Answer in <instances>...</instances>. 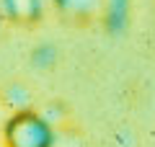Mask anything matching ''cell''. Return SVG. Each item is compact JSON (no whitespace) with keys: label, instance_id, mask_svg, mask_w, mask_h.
Here are the masks:
<instances>
[{"label":"cell","instance_id":"6da1fadb","mask_svg":"<svg viewBox=\"0 0 155 147\" xmlns=\"http://www.w3.org/2000/svg\"><path fill=\"white\" fill-rule=\"evenodd\" d=\"M52 142H54L52 124L36 111L21 109L5 124L8 147H52Z\"/></svg>","mask_w":155,"mask_h":147},{"label":"cell","instance_id":"7a4b0ae2","mask_svg":"<svg viewBox=\"0 0 155 147\" xmlns=\"http://www.w3.org/2000/svg\"><path fill=\"white\" fill-rule=\"evenodd\" d=\"M0 8H3L5 21L18 28L36 26L41 21V13H44V3L41 0H0Z\"/></svg>","mask_w":155,"mask_h":147}]
</instances>
